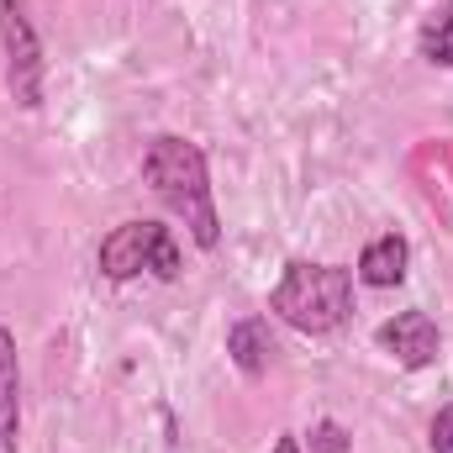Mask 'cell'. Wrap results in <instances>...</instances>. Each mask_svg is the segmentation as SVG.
Here are the masks:
<instances>
[{
    "label": "cell",
    "instance_id": "6da1fadb",
    "mask_svg": "<svg viewBox=\"0 0 453 453\" xmlns=\"http://www.w3.org/2000/svg\"><path fill=\"white\" fill-rule=\"evenodd\" d=\"M142 185L185 222L201 253L222 248V217H217V196H211V169L201 142L180 137V132H158L142 153Z\"/></svg>",
    "mask_w": 453,
    "mask_h": 453
},
{
    "label": "cell",
    "instance_id": "7a4b0ae2",
    "mask_svg": "<svg viewBox=\"0 0 453 453\" xmlns=\"http://www.w3.org/2000/svg\"><path fill=\"white\" fill-rule=\"evenodd\" d=\"M269 311L306 333V338H327L348 327L353 317V269L348 264H311V258H290L280 285L269 290Z\"/></svg>",
    "mask_w": 453,
    "mask_h": 453
},
{
    "label": "cell",
    "instance_id": "3957f363",
    "mask_svg": "<svg viewBox=\"0 0 453 453\" xmlns=\"http://www.w3.org/2000/svg\"><path fill=\"white\" fill-rule=\"evenodd\" d=\"M96 269L106 280H137V274H158V280H180L185 274V258H180V237L174 226L164 222H121L101 237L96 248Z\"/></svg>",
    "mask_w": 453,
    "mask_h": 453
},
{
    "label": "cell",
    "instance_id": "277c9868",
    "mask_svg": "<svg viewBox=\"0 0 453 453\" xmlns=\"http://www.w3.org/2000/svg\"><path fill=\"white\" fill-rule=\"evenodd\" d=\"M0 48H5V96L21 111H37L48 96V58L27 0H0Z\"/></svg>",
    "mask_w": 453,
    "mask_h": 453
},
{
    "label": "cell",
    "instance_id": "5b68a950",
    "mask_svg": "<svg viewBox=\"0 0 453 453\" xmlns=\"http://www.w3.org/2000/svg\"><path fill=\"white\" fill-rule=\"evenodd\" d=\"M374 342L401 364V369H433L443 353V333L427 311H395L390 322H380Z\"/></svg>",
    "mask_w": 453,
    "mask_h": 453
},
{
    "label": "cell",
    "instance_id": "8992f818",
    "mask_svg": "<svg viewBox=\"0 0 453 453\" xmlns=\"http://www.w3.org/2000/svg\"><path fill=\"white\" fill-rule=\"evenodd\" d=\"M406 269H411V242L401 232H380V237L364 242L353 280L369 285V290H395V285H406Z\"/></svg>",
    "mask_w": 453,
    "mask_h": 453
},
{
    "label": "cell",
    "instance_id": "52a82bcc",
    "mask_svg": "<svg viewBox=\"0 0 453 453\" xmlns=\"http://www.w3.org/2000/svg\"><path fill=\"white\" fill-rule=\"evenodd\" d=\"M226 353H232V364H237L242 380H264V374L274 369L280 342H274V333H269L264 317H242V322L226 327Z\"/></svg>",
    "mask_w": 453,
    "mask_h": 453
},
{
    "label": "cell",
    "instance_id": "ba28073f",
    "mask_svg": "<svg viewBox=\"0 0 453 453\" xmlns=\"http://www.w3.org/2000/svg\"><path fill=\"white\" fill-rule=\"evenodd\" d=\"M21 449V358L16 333L0 322V453Z\"/></svg>",
    "mask_w": 453,
    "mask_h": 453
},
{
    "label": "cell",
    "instance_id": "9c48e42d",
    "mask_svg": "<svg viewBox=\"0 0 453 453\" xmlns=\"http://www.w3.org/2000/svg\"><path fill=\"white\" fill-rule=\"evenodd\" d=\"M417 53H422L433 69H453V0H443V5L422 21V32H417Z\"/></svg>",
    "mask_w": 453,
    "mask_h": 453
},
{
    "label": "cell",
    "instance_id": "30bf717a",
    "mask_svg": "<svg viewBox=\"0 0 453 453\" xmlns=\"http://www.w3.org/2000/svg\"><path fill=\"white\" fill-rule=\"evenodd\" d=\"M311 453H348L353 449V438H348V427L342 422H333V417H322V422H311V433L301 438Z\"/></svg>",
    "mask_w": 453,
    "mask_h": 453
},
{
    "label": "cell",
    "instance_id": "8fae6325",
    "mask_svg": "<svg viewBox=\"0 0 453 453\" xmlns=\"http://www.w3.org/2000/svg\"><path fill=\"white\" fill-rule=\"evenodd\" d=\"M427 443H433V453H453V401L438 406V417L427 427Z\"/></svg>",
    "mask_w": 453,
    "mask_h": 453
},
{
    "label": "cell",
    "instance_id": "7c38bea8",
    "mask_svg": "<svg viewBox=\"0 0 453 453\" xmlns=\"http://www.w3.org/2000/svg\"><path fill=\"white\" fill-rule=\"evenodd\" d=\"M274 453H306V449H301V438H296V433H285V438L274 443Z\"/></svg>",
    "mask_w": 453,
    "mask_h": 453
}]
</instances>
